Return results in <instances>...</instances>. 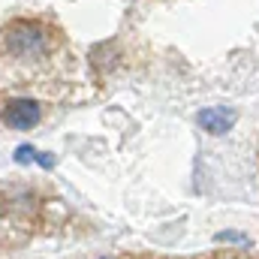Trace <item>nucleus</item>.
<instances>
[{"label": "nucleus", "mask_w": 259, "mask_h": 259, "mask_svg": "<svg viewBox=\"0 0 259 259\" xmlns=\"http://www.w3.org/2000/svg\"><path fill=\"white\" fill-rule=\"evenodd\" d=\"M6 49L21 61L42 58L46 55V33L33 21H12L6 27Z\"/></svg>", "instance_id": "obj_1"}, {"label": "nucleus", "mask_w": 259, "mask_h": 259, "mask_svg": "<svg viewBox=\"0 0 259 259\" xmlns=\"http://www.w3.org/2000/svg\"><path fill=\"white\" fill-rule=\"evenodd\" d=\"M235 121H238L235 109H226V106H211V109H202L199 112V127L205 130V133H211V136L229 133Z\"/></svg>", "instance_id": "obj_2"}, {"label": "nucleus", "mask_w": 259, "mask_h": 259, "mask_svg": "<svg viewBox=\"0 0 259 259\" xmlns=\"http://www.w3.org/2000/svg\"><path fill=\"white\" fill-rule=\"evenodd\" d=\"M39 121V106L33 100H12L6 109V127L12 130H30Z\"/></svg>", "instance_id": "obj_3"}, {"label": "nucleus", "mask_w": 259, "mask_h": 259, "mask_svg": "<svg viewBox=\"0 0 259 259\" xmlns=\"http://www.w3.org/2000/svg\"><path fill=\"white\" fill-rule=\"evenodd\" d=\"M217 244H238V247H250V235H241V232H217L214 235Z\"/></svg>", "instance_id": "obj_4"}, {"label": "nucleus", "mask_w": 259, "mask_h": 259, "mask_svg": "<svg viewBox=\"0 0 259 259\" xmlns=\"http://www.w3.org/2000/svg\"><path fill=\"white\" fill-rule=\"evenodd\" d=\"M15 160H18V163H30V160H39V151H33L30 145H21V148L15 151Z\"/></svg>", "instance_id": "obj_5"}]
</instances>
